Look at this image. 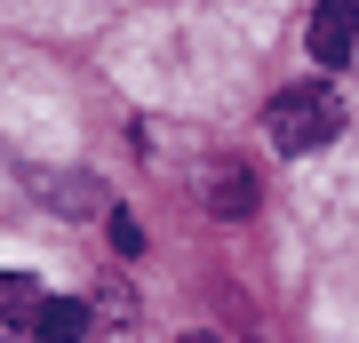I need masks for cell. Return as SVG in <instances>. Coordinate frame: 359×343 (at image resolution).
Returning <instances> with one entry per match:
<instances>
[{"label": "cell", "mask_w": 359, "mask_h": 343, "mask_svg": "<svg viewBox=\"0 0 359 343\" xmlns=\"http://www.w3.org/2000/svg\"><path fill=\"white\" fill-rule=\"evenodd\" d=\"M344 96L320 88V80H304V88H280L264 104V136H271V152H320V144L344 136Z\"/></svg>", "instance_id": "obj_1"}, {"label": "cell", "mask_w": 359, "mask_h": 343, "mask_svg": "<svg viewBox=\"0 0 359 343\" xmlns=\"http://www.w3.org/2000/svg\"><path fill=\"white\" fill-rule=\"evenodd\" d=\"M359 48V0H320L311 8V56L327 64V72H344Z\"/></svg>", "instance_id": "obj_2"}, {"label": "cell", "mask_w": 359, "mask_h": 343, "mask_svg": "<svg viewBox=\"0 0 359 343\" xmlns=\"http://www.w3.org/2000/svg\"><path fill=\"white\" fill-rule=\"evenodd\" d=\"M200 200L216 208V216H248V208H256V168L208 160V168H200Z\"/></svg>", "instance_id": "obj_3"}, {"label": "cell", "mask_w": 359, "mask_h": 343, "mask_svg": "<svg viewBox=\"0 0 359 343\" xmlns=\"http://www.w3.org/2000/svg\"><path fill=\"white\" fill-rule=\"evenodd\" d=\"M88 328H96V311L80 304V295H48V304L32 311V335H40V343H80Z\"/></svg>", "instance_id": "obj_4"}, {"label": "cell", "mask_w": 359, "mask_h": 343, "mask_svg": "<svg viewBox=\"0 0 359 343\" xmlns=\"http://www.w3.org/2000/svg\"><path fill=\"white\" fill-rule=\"evenodd\" d=\"M48 304V295H40V280L32 271H0V319H16V328H32V311Z\"/></svg>", "instance_id": "obj_5"}, {"label": "cell", "mask_w": 359, "mask_h": 343, "mask_svg": "<svg viewBox=\"0 0 359 343\" xmlns=\"http://www.w3.org/2000/svg\"><path fill=\"white\" fill-rule=\"evenodd\" d=\"M48 191H56L48 208H65V216H96V208H104V184L96 176H48Z\"/></svg>", "instance_id": "obj_6"}, {"label": "cell", "mask_w": 359, "mask_h": 343, "mask_svg": "<svg viewBox=\"0 0 359 343\" xmlns=\"http://www.w3.org/2000/svg\"><path fill=\"white\" fill-rule=\"evenodd\" d=\"M112 248L120 255H144V224L128 216V208H112Z\"/></svg>", "instance_id": "obj_7"}, {"label": "cell", "mask_w": 359, "mask_h": 343, "mask_svg": "<svg viewBox=\"0 0 359 343\" xmlns=\"http://www.w3.org/2000/svg\"><path fill=\"white\" fill-rule=\"evenodd\" d=\"M184 343H224V335H216V328H192V335H184Z\"/></svg>", "instance_id": "obj_8"}]
</instances>
